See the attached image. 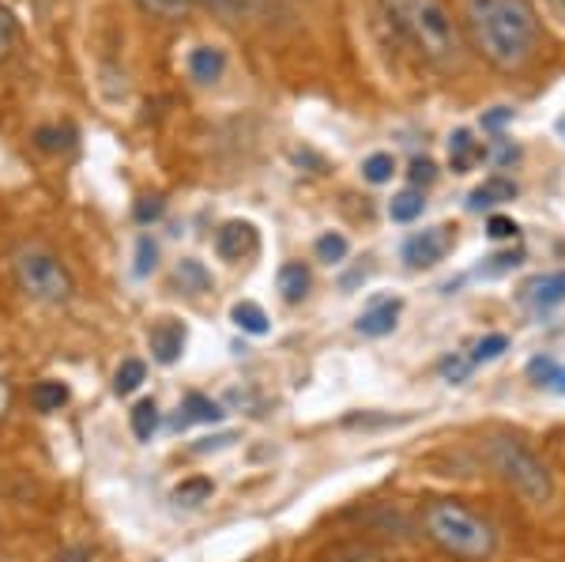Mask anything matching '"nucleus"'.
Listing matches in <instances>:
<instances>
[{"mask_svg": "<svg viewBox=\"0 0 565 562\" xmlns=\"http://www.w3.org/2000/svg\"><path fill=\"white\" fill-rule=\"evenodd\" d=\"M524 261V253L521 250H513V253H498V257H490V265L482 268V276H501V272H509V268H516Z\"/></svg>", "mask_w": 565, "mask_h": 562, "instance_id": "obj_33", "label": "nucleus"}, {"mask_svg": "<svg viewBox=\"0 0 565 562\" xmlns=\"http://www.w3.org/2000/svg\"><path fill=\"white\" fill-rule=\"evenodd\" d=\"M136 4L148 15H154V20H167V23H178L193 12V0H136Z\"/></svg>", "mask_w": 565, "mask_h": 562, "instance_id": "obj_23", "label": "nucleus"}, {"mask_svg": "<svg viewBox=\"0 0 565 562\" xmlns=\"http://www.w3.org/2000/svg\"><path fill=\"white\" fill-rule=\"evenodd\" d=\"M143 382H148V362H143V359H125L121 367H117V374H114V393L129 396Z\"/></svg>", "mask_w": 565, "mask_h": 562, "instance_id": "obj_21", "label": "nucleus"}, {"mask_svg": "<svg viewBox=\"0 0 565 562\" xmlns=\"http://www.w3.org/2000/svg\"><path fill=\"white\" fill-rule=\"evenodd\" d=\"M231 317H234V325H238L242 332H249V337H264V332L271 329L268 314H264L257 303H249V298H245V303H234Z\"/></svg>", "mask_w": 565, "mask_h": 562, "instance_id": "obj_19", "label": "nucleus"}, {"mask_svg": "<svg viewBox=\"0 0 565 562\" xmlns=\"http://www.w3.org/2000/svg\"><path fill=\"white\" fill-rule=\"evenodd\" d=\"M223 404L212 401L204 393H189L185 404H181V415H178V427H189V423H218L223 420Z\"/></svg>", "mask_w": 565, "mask_h": 562, "instance_id": "obj_14", "label": "nucleus"}, {"mask_svg": "<svg viewBox=\"0 0 565 562\" xmlns=\"http://www.w3.org/2000/svg\"><path fill=\"white\" fill-rule=\"evenodd\" d=\"M487 234L490 238H516V223L513 220H505V215H490L487 220Z\"/></svg>", "mask_w": 565, "mask_h": 562, "instance_id": "obj_35", "label": "nucleus"}, {"mask_svg": "<svg viewBox=\"0 0 565 562\" xmlns=\"http://www.w3.org/2000/svg\"><path fill=\"white\" fill-rule=\"evenodd\" d=\"M279 295H282V303H302V298L309 295V268L302 265V261H290V265H282L279 268Z\"/></svg>", "mask_w": 565, "mask_h": 562, "instance_id": "obj_15", "label": "nucleus"}, {"mask_svg": "<svg viewBox=\"0 0 565 562\" xmlns=\"http://www.w3.org/2000/svg\"><path fill=\"white\" fill-rule=\"evenodd\" d=\"M154 268H159V246H154L151 234H140V238H136V261H132V272H136V276H140V279H148Z\"/></svg>", "mask_w": 565, "mask_h": 562, "instance_id": "obj_26", "label": "nucleus"}, {"mask_svg": "<svg viewBox=\"0 0 565 562\" xmlns=\"http://www.w3.org/2000/svg\"><path fill=\"white\" fill-rule=\"evenodd\" d=\"M388 12L426 61H434L437 68L460 65V34L449 12L441 8V0H388Z\"/></svg>", "mask_w": 565, "mask_h": 562, "instance_id": "obj_3", "label": "nucleus"}, {"mask_svg": "<svg viewBox=\"0 0 565 562\" xmlns=\"http://www.w3.org/2000/svg\"><path fill=\"white\" fill-rule=\"evenodd\" d=\"M487 457H490V465H494V473L505 479V484H513V491L527 498V502L543 506L546 498H551V476H546V465L524 446V442L494 438L487 449Z\"/></svg>", "mask_w": 565, "mask_h": 562, "instance_id": "obj_4", "label": "nucleus"}, {"mask_svg": "<svg viewBox=\"0 0 565 562\" xmlns=\"http://www.w3.org/2000/svg\"><path fill=\"white\" fill-rule=\"evenodd\" d=\"M399 310H404V303H399V298H385V303H373L370 310L359 314L354 329H359L362 337H370V340L388 337V332L399 325Z\"/></svg>", "mask_w": 565, "mask_h": 562, "instance_id": "obj_9", "label": "nucleus"}, {"mask_svg": "<svg viewBox=\"0 0 565 562\" xmlns=\"http://www.w3.org/2000/svg\"><path fill=\"white\" fill-rule=\"evenodd\" d=\"M53 562H90V551L87 548H65Z\"/></svg>", "mask_w": 565, "mask_h": 562, "instance_id": "obj_40", "label": "nucleus"}, {"mask_svg": "<svg viewBox=\"0 0 565 562\" xmlns=\"http://www.w3.org/2000/svg\"><path fill=\"white\" fill-rule=\"evenodd\" d=\"M257 246H260L257 226L245 223V220H231V223H223L215 231V253L223 261H231V265H238V261L253 257V253H257Z\"/></svg>", "mask_w": 565, "mask_h": 562, "instance_id": "obj_8", "label": "nucleus"}, {"mask_svg": "<svg viewBox=\"0 0 565 562\" xmlns=\"http://www.w3.org/2000/svg\"><path fill=\"white\" fill-rule=\"evenodd\" d=\"M8 404H12V389H8V382H4V378H0V420H4Z\"/></svg>", "mask_w": 565, "mask_h": 562, "instance_id": "obj_42", "label": "nucleus"}, {"mask_svg": "<svg viewBox=\"0 0 565 562\" xmlns=\"http://www.w3.org/2000/svg\"><path fill=\"white\" fill-rule=\"evenodd\" d=\"M543 389H551V393H565V367L558 362V370L551 374V382H546Z\"/></svg>", "mask_w": 565, "mask_h": 562, "instance_id": "obj_41", "label": "nucleus"}, {"mask_svg": "<svg viewBox=\"0 0 565 562\" xmlns=\"http://www.w3.org/2000/svg\"><path fill=\"white\" fill-rule=\"evenodd\" d=\"M174 284H178L185 295H207V291L215 287V279H212V272L200 265V261L185 257V261H181V265L174 268Z\"/></svg>", "mask_w": 565, "mask_h": 562, "instance_id": "obj_16", "label": "nucleus"}, {"mask_svg": "<svg viewBox=\"0 0 565 562\" xmlns=\"http://www.w3.org/2000/svg\"><path fill=\"white\" fill-rule=\"evenodd\" d=\"M423 529L445 555L463 562H487L494 555V529L476 510L452 498H437L423 510Z\"/></svg>", "mask_w": 565, "mask_h": 562, "instance_id": "obj_2", "label": "nucleus"}, {"mask_svg": "<svg viewBox=\"0 0 565 562\" xmlns=\"http://www.w3.org/2000/svg\"><path fill=\"white\" fill-rule=\"evenodd\" d=\"M392 423H407V415H348V420H343V427H392Z\"/></svg>", "mask_w": 565, "mask_h": 562, "instance_id": "obj_31", "label": "nucleus"}, {"mask_svg": "<svg viewBox=\"0 0 565 562\" xmlns=\"http://www.w3.org/2000/svg\"><path fill=\"white\" fill-rule=\"evenodd\" d=\"M313 253H317V261H324V265H340V261H348L351 242L343 238V234L328 231V234H321V238L313 242Z\"/></svg>", "mask_w": 565, "mask_h": 562, "instance_id": "obj_24", "label": "nucleus"}, {"mask_svg": "<svg viewBox=\"0 0 565 562\" xmlns=\"http://www.w3.org/2000/svg\"><path fill=\"white\" fill-rule=\"evenodd\" d=\"M407 178H412V189L434 185V178H437V167H434V159H426V156H415V159H412V167H407Z\"/></svg>", "mask_w": 565, "mask_h": 562, "instance_id": "obj_29", "label": "nucleus"}, {"mask_svg": "<svg viewBox=\"0 0 565 562\" xmlns=\"http://www.w3.org/2000/svg\"><path fill=\"white\" fill-rule=\"evenodd\" d=\"M159 215H162V201H159V197H143V201L136 204V220H140V223L159 220Z\"/></svg>", "mask_w": 565, "mask_h": 562, "instance_id": "obj_37", "label": "nucleus"}, {"mask_svg": "<svg viewBox=\"0 0 565 562\" xmlns=\"http://www.w3.org/2000/svg\"><path fill=\"white\" fill-rule=\"evenodd\" d=\"M185 65L196 84H215V79H223L226 57H223V50H215V45H196V50L189 53Z\"/></svg>", "mask_w": 565, "mask_h": 562, "instance_id": "obj_12", "label": "nucleus"}, {"mask_svg": "<svg viewBox=\"0 0 565 562\" xmlns=\"http://www.w3.org/2000/svg\"><path fill=\"white\" fill-rule=\"evenodd\" d=\"M509 201H516V181L494 174L468 193V212H490V208H501Z\"/></svg>", "mask_w": 565, "mask_h": 562, "instance_id": "obj_11", "label": "nucleus"}, {"mask_svg": "<svg viewBox=\"0 0 565 562\" xmlns=\"http://www.w3.org/2000/svg\"><path fill=\"white\" fill-rule=\"evenodd\" d=\"M15 279H20V291L31 298V303L42 306H65L76 284H72L68 268L53 257L50 250H20L15 253Z\"/></svg>", "mask_w": 565, "mask_h": 562, "instance_id": "obj_5", "label": "nucleus"}, {"mask_svg": "<svg viewBox=\"0 0 565 562\" xmlns=\"http://www.w3.org/2000/svg\"><path fill=\"white\" fill-rule=\"evenodd\" d=\"M509 121H513V110H509V106H494V110L482 114L479 125H482V132H501Z\"/></svg>", "mask_w": 565, "mask_h": 562, "instance_id": "obj_34", "label": "nucleus"}, {"mask_svg": "<svg viewBox=\"0 0 565 562\" xmlns=\"http://www.w3.org/2000/svg\"><path fill=\"white\" fill-rule=\"evenodd\" d=\"M12 45H15V20L8 8H0V61L12 53Z\"/></svg>", "mask_w": 565, "mask_h": 562, "instance_id": "obj_32", "label": "nucleus"}, {"mask_svg": "<svg viewBox=\"0 0 565 562\" xmlns=\"http://www.w3.org/2000/svg\"><path fill=\"white\" fill-rule=\"evenodd\" d=\"M524 303L532 310H554L558 303H565V272H546V276H535L532 284L524 287Z\"/></svg>", "mask_w": 565, "mask_h": 562, "instance_id": "obj_10", "label": "nucleus"}, {"mask_svg": "<svg viewBox=\"0 0 565 562\" xmlns=\"http://www.w3.org/2000/svg\"><path fill=\"white\" fill-rule=\"evenodd\" d=\"M185 343H189V329L178 317H159L148 329V348L159 367H174V362L185 356Z\"/></svg>", "mask_w": 565, "mask_h": 562, "instance_id": "obj_7", "label": "nucleus"}, {"mask_svg": "<svg viewBox=\"0 0 565 562\" xmlns=\"http://www.w3.org/2000/svg\"><path fill=\"white\" fill-rule=\"evenodd\" d=\"M68 396H72V389L65 382H57V378H45V382H39L31 389V404L39 407V412H61V407L68 404Z\"/></svg>", "mask_w": 565, "mask_h": 562, "instance_id": "obj_17", "label": "nucleus"}, {"mask_svg": "<svg viewBox=\"0 0 565 562\" xmlns=\"http://www.w3.org/2000/svg\"><path fill=\"white\" fill-rule=\"evenodd\" d=\"M479 159H482V144L468 129H457L449 136V162H452L457 174H468Z\"/></svg>", "mask_w": 565, "mask_h": 562, "instance_id": "obj_13", "label": "nucleus"}, {"mask_svg": "<svg viewBox=\"0 0 565 562\" xmlns=\"http://www.w3.org/2000/svg\"><path fill=\"white\" fill-rule=\"evenodd\" d=\"M554 370H558V362H554L551 356H535L532 362H527V382L543 389L546 382H551V374H554Z\"/></svg>", "mask_w": 565, "mask_h": 562, "instance_id": "obj_30", "label": "nucleus"}, {"mask_svg": "<svg viewBox=\"0 0 565 562\" xmlns=\"http://www.w3.org/2000/svg\"><path fill=\"white\" fill-rule=\"evenodd\" d=\"M509 351V337H501V332H490V337H482L476 343V351H471V362H494L498 356H505Z\"/></svg>", "mask_w": 565, "mask_h": 562, "instance_id": "obj_28", "label": "nucleus"}, {"mask_svg": "<svg viewBox=\"0 0 565 562\" xmlns=\"http://www.w3.org/2000/svg\"><path fill=\"white\" fill-rule=\"evenodd\" d=\"M471 370H476V362H471V356H457V351L437 362V374H441L449 385H463V382L471 378Z\"/></svg>", "mask_w": 565, "mask_h": 562, "instance_id": "obj_25", "label": "nucleus"}, {"mask_svg": "<svg viewBox=\"0 0 565 562\" xmlns=\"http://www.w3.org/2000/svg\"><path fill=\"white\" fill-rule=\"evenodd\" d=\"M423 208H426L423 189H404V193H396L388 201V220L392 223H415L418 215H423Z\"/></svg>", "mask_w": 565, "mask_h": 562, "instance_id": "obj_18", "label": "nucleus"}, {"mask_svg": "<svg viewBox=\"0 0 565 562\" xmlns=\"http://www.w3.org/2000/svg\"><path fill=\"white\" fill-rule=\"evenodd\" d=\"M234 442V434H218V438H204L196 446V453H212V449H223V446H231Z\"/></svg>", "mask_w": 565, "mask_h": 562, "instance_id": "obj_39", "label": "nucleus"}, {"mask_svg": "<svg viewBox=\"0 0 565 562\" xmlns=\"http://www.w3.org/2000/svg\"><path fill=\"white\" fill-rule=\"evenodd\" d=\"M129 423H132V434L140 442H151V434L159 431V404L151 401V396H143V401L132 404L129 412Z\"/></svg>", "mask_w": 565, "mask_h": 562, "instance_id": "obj_20", "label": "nucleus"}, {"mask_svg": "<svg viewBox=\"0 0 565 562\" xmlns=\"http://www.w3.org/2000/svg\"><path fill=\"white\" fill-rule=\"evenodd\" d=\"M212 8H218L223 15H242L245 4H253V0H207Z\"/></svg>", "mask_w": 565, "mask_h": 562, "instance_id": "obj_38", "label": "nucleus"}, {"mask_svg": "<svg viewBox=\"0 0 565 562\" xmlns=\"http://www.w3.org/2000/svg\"><path fill=\"white\" fill-rule=\"evenodd\" d=\"M68 144H72V132H57V129H39V148H45V151L68 148Z\"/></svg>", "mask_w": 565, "mask_h": 562, "instance_id": "obj_36", "label": "nucleus"}, {"mask_svg": "<svg viewBox=\"0 0 565 562\" xmlns=\"http://www.w3.org/2000/svg\"><path fill=\"white\" fill-rule=\"evenodd\" d=\"M392 174H396V159H392L388 151H373V156L362 162V178H366L370 185H385Z\"/></svg>", "mask_w": 565, "mask_h": 562, "instance_id": "obj_27", "label": "nucleus"}, {"mask_svg": "<svg viewBox=\"0 0 565 562\" xmlns=\"http://www.w3.org/2000/svg\"><path fill=\"white\" fill-rule=\"evenodd\" d=\"M452 242H457L452 226H423V231H415L412 238L404 242L399 253H404L407 268H434L449 257Z\"/></svg>", "mask_w": 565, "mask_h": 562, "instance_id": "obj_6", "label": "nucleus"}, {"mask_svg": "<svg viewBox=\"0 0 565 562\" xmlns=\"http://www.w3.org/2000/svg\"><path fill=\"white\" fill-rule=\"evenodd\" d=\"M215 495V484L207 476H189L174 487V502L178 506H204Z\"/></svg>", "mask_w": 565, "mask_h": 562, "instance_id": "obj_22", "label": "nucleus"}, {"mask_svg": "<svg viewBox=\"0 0 565 562\" xmlns=\"http://www.w3.org/2000/svg\"><path fill=\"white\" fill-rule=\"evenodd\" d=\"M468 26L482 57L505 72L527 65L540 45V23L524 0H468Z\"/></svg>", "mask_w": 565, "mask_h": 562, "instance_id": "obj_1", "label": "nucleus"}]
</instances>
